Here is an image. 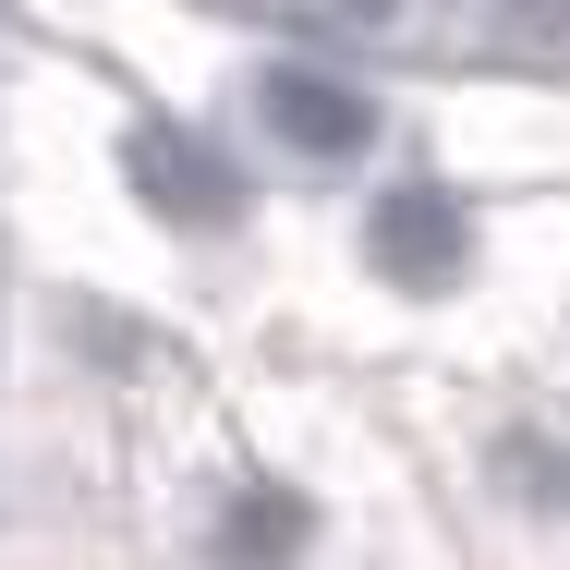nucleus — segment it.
Here are the masks:
<instances>
[{
    "label": "nucleus",
    "instance_id": "2",
    "mask_svg": "<svg viewBox=\"0 0 570 570\" xmlns=\"http://www.w3.org/2000/svg\"><path fill=\"white\" fill-rule=\"evenodd\" d=\"M121 170H134V195H146V207H158L170 230H219L230 207H243V183L219 170V146H195L183 121H134Z\"/></svg>",
    "mask_w": 570,
    "mask_h": 570
},
{
    "label": "nucleus",
    "instance_id": "4",
    "mask_svg": "<svg viewBox=\"0 0 570 570\" xmlns=\"http://www.w3.org/2000/svg\"><path fill=\"white\" fill-rule=\"evenodd\" d=\"M304 534H316V510H304L292 485H243V498L219 510V547H230V559H279V547H304Z\"/></svg>",
    "mask_w": 570,
    "mask_h": 570
},
{
    "label": "nucleus",
    "instance_id": "3",
    "mask_svg": "<svg viewBox=\"0 0 570 570\" xmlns=\"http://www.w3.org/2000/svg\"><path fill=\"white\" fill-rule=\"evenodd\" d=\"M255 98H267V121H279V146H304V158H364V134H376V110L352 98L341 73H292V61H279Z\"/></svg>",
    "mask_w": 570,
    "mask_h": 570
},
{
    "label": "nucleus",
    "instance_id": "5",
    "mask_svg": "<svg viewBox=\"0 0 570 570\" xmlns=\"http://www.w3.org/2000/svg\"><path fill=\"white\" fill-rule=\"evenodd\" d=\"M498 24H510L522 49H570V0H498Z\"/></svg>",
    "mask_w": 570,
    "mask_h": 570
},
{
    "label": "nucleus",
    "instance_id": "6",
    "mask_svg": "<svg viewBox=\"0 0 570 570\" xmlns=\"http://www.w3.org/2000/svg\"><path fill=\"white\" fill-rule=\"evenodd\" d=\"M0 12H12V0H0Z\"/></svg>",
    "mask_w": 570,
    "mask_h": 570
},
{
    "label": "nucleus",
    "instance_id": "1",
    "mask_svg": "<svg viewBox=\"0 0 570 570\" xmlns=\"http://www.w3.org/2000/svg\"><path fill=\"white\" fill-rule=\"evenodd\" d=\"M364 255H376L401 292H450L461 255H473V219H461V195H438V183H389V195L364 207Z\"/></svg>",
    "mask_w": 570,
    "mask_h": 570
}]
</instances>
